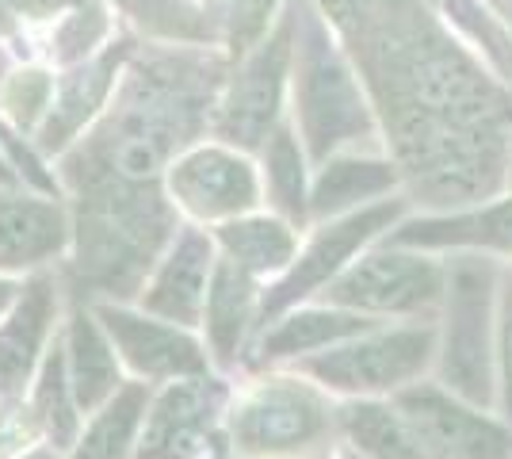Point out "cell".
Instances as JSON below:
<instances>
[{
	"label": "cell",
	"mask_w": 512,
	"mask_h": 459,
	"mask_svg": "<svg viewBox=\"0 0 512 459\" xmlns=\"http://www.w3.org/2000/svg\"><path fill=\"white\" fill-rule=\"evenodd\" d=\"M440 4L448 8V16L467 31L474 43L486 46V54H490L493 62L501 66V73L512 81V43L493 27L490 20H486V12H482L474 0H440Z\"/></svg>",
	"instance_id": "30"
},
{
	"label": "cell",
	"mask_w": 512,
	"mask_h": 459,
	"mask_svg": "<svg viewBox=\"0 0 512 459\" xmlns=\"http://www.w3.org/2000/svg\"><path fill=\"white\" fill-rule=\"evenodd\" d=\"M65 352H69L65 368H69V383H73L77 406L85 414L100 410L107 398L119 391V360H115L111 337H107L104 326L88 310H73Z\"/></svg>",
	"instance_id": "17"
},
{
	"label": "cell",
	"mask_w": 512,
	"mask_h": 459,
	"mask_svg": "<svg viewBox=\"0 0 512 459\" xmlns=\"http://www.w3.org/2000/svg\"><path fill=\"white\" fill-rule=\"evenodd\" d=\"M100 326L111 337L115 352L127 360L138 379H195L207 372V349L176 322L134 314L127 306L104 303L96 310Z\"/></svg>",
	"instance_id": "10"
},
{
	"label": "cell",
	"mask_w": 512,
	"mask_h": 459,
	"mask_svg": "<svg viewBox=\"0 0 512 459\" xmlns=\"http://www.w3.org/2000/svg\"><path fill=\"white\" fill-rule=\"evenodd\" d=\"M367 329H375V318L344 310V306H329V310H299L291 318H283L272 326L260 341V356L264 360H287V356H306V352H321L329 345L352 341Z\"/></svg>",
	"instance_id": "20"
},
{
	"label": "cell",
	"mask_w": 512,
	"mask_h": 459,
	"mask_svg": "<svg viewBox=\"0 0 512 459\" xmlns=\"http://www.w3.org/2000/svg\"><path fill=\"white\" fill-rule=\"evenodd\" d=\"M295 16L279 23L272 31V39L256 43L241 69L234 73V81L226 88L218 115H214V134L226 142V146H241V150H253V146H268V134L276 123L279 108H283V88H287V69L295 58Z\"/></svg>",
	"instance_id": "6"
},
{
	"label": "cell",
	"mask_w": 512,
	"mask_h": 459,
	"mask_svg": "<svg viewBox=\"0 0 512 459\" xmlns=\"http://www.w3.org/2000/svg\"><path fill=\"white\" fill-rule=\"evenodd\" d=\"M398 410L436 459H512V433L432 387L398 394Z\"/></svg>",
	"instance_id": "11"
},
{
	"label": "cell",
	"mask_w": 512,
	"mask_h": 459,
	"mask_svg": "<svg viewBox=\"0 0 512 459\" xmlns=\"http://www.w3.org/2000/svg\"><path fill=\"white\" fill-rule=\"evenodd\" d=\"M16 299H20V287L12 284V280H0V314H4V310H12Z\"/></svg>",
	"instance_id": "33"
},
{
	"label": "cell",
	"mask_w": 512,
	"mask_h": 459,
	"mask_svg": "<svg viewBox=\"0 0 512 459\" xmlns=\"http://www.w3.org/2000/svg\"><path fill=\"white\" fill-rule=\"evenodd\" d=\"M398 184V169L390 161L375 157H333L314 180L310 192V211L314 215H341L356 207L360 199H375Z\"/></svg>",
	"instance_id": "22"
},
{
	"label": "cell",
	"mask_w": 512,
	"mask_h": 459,
	"mask_svg": "<svg viewBox=\"0 0 512 459\" xmlns=\"http://www.w3.org/2000/svg\"><path fill=\"white\" fill-rule=\"evenodd\" d=\"M402 215V203H367L360 211H352V215H344V219L329 222V226H321L314 241L302 249L299 257L291 261V268L283 272L276 280V287H268L264 291V299H260V318L268 322V318H276L279 310H287V306H295L299 299L306 295H314L318 287L333 284L337 276L344 272V264L348 257L363 249L371 238H379L383 230H390L394 222Z\"/></svg>",
	"instance_id": "9"
},
{
	"label": "cell",
	"mask_w": 512,
	"mask_h": 459,
	"mask_svg": "<svg viewBox=\"0 0 512 459\" xmlns=\"http://www.w3.org/2000/svg\"><path fill=\"white\" fill-rule=\"evenodd\" d=\"M50 100H54V77L39 66L16 69V73L0 85V111H4L20 131L43 127L46 111H50Z\"/></svg>",
	"instance_id": "28"
},
{
	"label": "cell",
	"mask_w": 512,
	"mask_h": 459,
	"mask_svg": "<svg viewBox=\"0 0 512 459\" xmlns=\"http://www.w3.org/2000/svg\"><path fill=\"white\" fill-rule=\"evenodd\" d=\"M253 303H256L253 276L241 272L234 261L214 264L203 318H207L211 349L222 364H234L237 349H241V337H245V329L253 322Z\"/></svg>",
	"instance_id": "21"
},
{
	"label": "cell",
	"mask_w": 512,
	"mask_h": 459,
	"mask_svg": "<svg viewBox=\"0 0 512 459\" xmlns=\"http://www.w3.org/2000/svg\"><path fill=\"white\" fill-rule=\"evenodd\" d=\"M54 287L50 280H35L23 291L8 322L0 326V398H12L23 391V383L31 379L39 352H43L46 337H50V322H54Z\"/></svg>",
	"instance_id": "16"
},
{
	"label": "cell",
	"mask_w": 512,
	"mask_h": 459,
	"mask_svg": "<svg viewBox=\"0 0 512 459\" xmlns=\"http://www.w3.org/2000/svg\"><path fill=\"white\" fill-rule=\"evenodd\" d=\"M12 180H16V176L8 173V165H4V161H0V184H12Z\"/></svg>",
	"instance_id": "36"
},
{
	"label": "cell",
	"mask_w": 512,
	"mask_h": 459,
	"mask_svg": "<svg viewBox=\"0 0 512 459\" xmlns=\"http://www.w3.org/2000/svg\"><path fill=\"white\" fill-rule=\"evenodd\" d=\"M107 35V16L100 4H85V8H77V12H69L62 20V27L54 31V54L62 58V62H77V58H85L92 46L100 43Z\"/></svg>",
	"instance_id": "29"
},
{
	"label": "cell",
	"mask_w": 512,
	"mask_h": 459,
	"mask_svg": "<svg viewBox=\"0 0 512 459\" xmlns=\"http://www.w3.org/2000/svg\"><path fill=\"white\" fill-rule=\"evenodd\" d=\"M390 245L409 249H501L512 253V199L490 203L482 211L451 215V219H425L390 234Z\"/></svg>",
	"instance_id": "18"
},
{
	"label": "cell",
	"mask_w": 512,
	"mask_h": 459,
	"mask_svg": "<svg viewBox=\"0 0 512 459\" xmlns=\"http://www.w3.org/2000/svg\"><path fill=\"white\" fill-rule=\"evenodd\" d=\"M214 245L199 230H184L172 241L161 268L153 272V284L142 291V306L153 318H165L176 326H195L207 306V287L214 276Z\"/></svg>",
	"instance_id": "13"
},
{
	"label": "cell",
	"mask_w": 512,
	"mask_h": 459,
	"mask_svg": "<svg viewBox=\"0 0 512 459\" xmlns=\"http://www.w3.org/2000/svg\"><path fill=\"white\" fill-rule=\"evenodd\" d=\"M344 433L367 459H436L417 437L402 410H386L379 402H356L344 410Z\"/></svg>",
	"instance_id": "23"
},
{
	"label": "cell",
	"mask_w": 512,
	"mask_h": 459,
	"mask_svg": "<svg viewBox=\"0 0 512 459\" xmlns=\"http://www.w3.org/2000/svg\"><path fill=\"white\" fill-rule=\"evenodd\" d=\"M218 245L226 249V261H234L249 276H283L295 261L299 238L283 219L241 215L218 226Z\"/></svg>",
	"instance_id": "19"
},
{
	"label": "cell",
	"mask_w": 512,
	"mask_h": 459,
	"mask_svg": "<svg viewBox=\"0 0 512 459\" xmlns=\"http://www.w3.org/2000/svg\"><path fill=\"white\" fill-rule=\"evenodd\" d=\"M268 188L276 203L291 219H306L310 199H306V173H302V150L299 138L291 131H276L268 138Z\"/></svg>",
	"instance_id": "26"
},
{
	"label": "cell",
	"mask_w": 512,
	"mask_h": 459,
	"mask_svg": "<svg viewBox=\"0 0 512 459\" xmlns=\"http://www.w3.org/2000/svg\"><path fill=\"white\" fill-rule=\"evenodd\" d=\"M218 417V387L211 379H172L157 394L153 410L142 421V437L134 459H192L207 448V437Z\"/></svg>",
	"instance_id": "12"
},
{
	"label": "cell",
	"mask_w": 512,
	"mask_h": 459,
	"mask_svg": "<svg viewBox=\"0 0 512 459\" xmlns=\"http://www.w3.org/2000/svg\"><path fill=\"white\" fill-rule=\"evenodd\" d=\"M448 272L421 253H371L360 264L344 268L341 276L329 284L325 299L356 314H413L428 310L444 295Z\"/></svg>",
	"instance_id": "7"
},
{
	"label": "cell",
	"mask_w": 512,
	"mask_h": 459,
	"mask_svg": "<svg viewBox=\"0 0 512 459\" xmlns=\"http://www.w3.org/2000/svg\"><path fill=\"white\" fill-rule=\"evenodd\" d=\"M432 352H436V337L425 326L390 329V333L367 329L360 333V341H341L314 360H306L302 372L314 375L329 391L383 394L417 379L428 368Z\"/></svg>",
	"instance_id": "5"
},
{
	"label": "cell",
	"mask_w": 512,
	"mask_h": 459,
	"mask_svg": "<svg viewBox=\"0 0 512 459\" xmlns=\"http://www.w3.org/2000/svg\"><path fill=\"white\" fill-rule=\"evenodd\" d=\"M234 452L245 459H295L333 437V406L314 383L260 379L234 402Z\"/></svg>",
	"instance_id": "3"
},
{
	"label": "cell",
	"mask_w": 512,
	"mask_h": 459,
	"mask_svg": "<svg viewBox=\"0 0 512 459\" xmlns=\"http://www.w3.org/2000/svg\"><path fill=\"white\" fill-rule=\"evenodd\" d=\"M276 4L279 0H234V4H230V16H226V43H230V54H249V50L264 39Z\"/></svg>",
	"instance_id": "31"
},
{
	"label": "cell",
	"mask_w": 512,
	"mask_h": 459,
	"mask_svg": "<svg viewBox=\"0 0 512 459\" xmlns=\"http://www.w3.org/2000/svg\"><path fill=\"white\" fill-rule=\"evenodd\" d=\"M127 8L138 27L169 43H207L214 35L203 12L188 0H127Z\"/></svg>",
	"instance_id": "27"
},
{
	"label": "cell",
	"mask_w": 512,
	"mask_h": 459,
	"mask_svg": "<svg viewBox=\"0 0 512 459\" xmlns=\"http://www.w3.org/2000/svg\"><path fill=\"white\" fill-rule=\"evenodd\" d=\"M295 115L314 161L371 134V111L310 0L295 4Z\"/></svg>",
	"instance_id": "2"
},
{
	"label": "cell",
	"mask_w": 512,
	"mask_h": 459,
	"mask_svg": "<svg viewBox=\"0 0 512 459\" xmlns=\"http://www.w3.org/2000/svg\"><path fill=\"white\" fill-rule=\"evenodd\" d=\"M142 417H146V383L119 387L92 414V425L85 429V437L77 440L73 459H127Z\"/></svg>",
	"instance_id": "24"
},
{
	"label": "cell",
	"mask_w": 512,
	"mask_h": 459,
	"mask_svg": "<svg viewBox=\"0 0 512 459\" xmlns=\"http://www.w3.org/2000/svg\"><path fill=\"white\" fill-rule=\"evenodd\" d=\"M176 211L199 222H230L260 203L253 161L234 146H192L165 169Z\"/></svg>",
	"instance_id": "8"
},
{
	"label": "cell",
	"mask_w": 512,
	"mask_h": 459,
	"mask_svg": "<svg viewBox=\"0 0 512 459\" xmlns=\"http://www.w3.org/2000/svg\"><path fill=\"white\" fill-rule=\"evenodd\" d=\"M501 345V402H505V414L512 417V276H509V287H505V295H501V337H497Z\"/></svg>",
	"instance_id": "32"
},
{
	"label": "cell",
	"mask_w": 512,
	"mask_h": 459,
	"mask_svg": "<svg viewBox=\"0 0 512 459\" xmlns=\"http://www.w3.org/2000/svg\"><path fill=\"white\" fill-rule=\"evenodd\" d=\"M123 58H127V46L111 43L96 58L73 66L54 85V100H50V111H46L43 127H39L43 150H65L81 134V127H88L100 115L111 88H115V77L123 69Z\"/></svg>",
	"instance_id": "14"
},
{
	"label": "cell",
	"mask_w": 512,
	"mask_h": 459,
	"mask_svg": "<svg viewBox=\"0 0 512 459\" xmlns=\"http://www.w3.org/2000/svg\"><path fill=\"white\" fill-rule=\"evenodd\" d=\"M493 4H497V8H501V12H505V20L512 23V0H493Z\"/></svg>",
	"instance_id": "35"
},
{
	"label": "cell",
	"mask_w": 512,
	"mask_h": 459,
	"mask_svg": "<svg viewBox=\"0 0 512 459\" xmlns=\"http://www.w3.org/2000/svg\"><path fill=\"white\" fill-rule=\"evenodd\" d=\"M77 398H73V383H69V368H65V349L54 345L46 352L43 375H39V391H35V414L43 421L46 437L54 448H65L77 437Z\"/></svg>",
	"instance_id": "25"
},
{
	"label": "cell",
	"mask_w": 512,
	"mask_h": 459,
	"mask_svg": "<svg viewBox=\"0 0 512 459\" xmlns=\"http://www.w3.org/2000/svg\"><path fill=\"white\" fill-rule=\"evenodd\" d=\"M69 241L65 211L50 199L0 192V272L54 261Z\"/></svg>",
	"instance_id": "15"
},
{
	"label": "cell",
	"mask_w": 512,
	"mask_h": 459,
	"mask_svg": "<svg viewBox=\"0 0 512 459\" xmlns=\"http://www.w3.org/2000/svg\"><path fill=\"white\" fill-rule=\"evenodd\" d=\"M371 66L394 127L402 173L432 203H467L497 188L505 169L512 104L448 35L409 12Z\"/></svg>",
	"instance_id": "1"
},
{
	"label": "cell",
	"mask_w": 512,
	"mask_h": 459,
	"mask_svg": "<svg viewBox=\"0 0 512 459\" xmlns=\"http://www.w3.org/2000/svg\"><path fill=\"white\" fill-rule=\"evenodd\" d=\"M448 337L440 375L467 402L486 406L493 398V345H490V310H493V268L482 257H459L448 268Z\"/></svg>",
	"instance_id": "4"
},
{
	"label": "cell",
	"mask_w": 512,
	"mask_h": 459,
	"mask_svg": "<svg viewBox=\"0 0 512 459\" xmlns=\"http://www.w3.org/2000/svg\"><path fill=\"white\" fill-rule=\"evenodd\" d=\"M23 459H58V456H54L50 448H35V452H27Z\"/></svg>",
	"instance_id": "34"
}]
</instances>
